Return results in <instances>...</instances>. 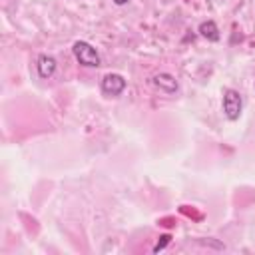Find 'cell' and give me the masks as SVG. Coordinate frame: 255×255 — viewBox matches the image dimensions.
Segmentation results:
<instances>
[{"mask_svg": "<svg viewBox=\"0 0 255 255\" xmlns=\"http://www.w3.org/2000/svg\"><path fill=\"white\" fill-rule=\"evenodd\" d=\"M76 60L82 64V66H88V68H98L100 66V54L96 52V48L84 40H78L72 48Z\"/></svg>", "mask_w": 255, "mask_h": 255, "instance_id": "6da1fadb", "label": "cell"}, {"mask_svg": "<svg viewBox=\"0 0 255 255\" xmlns=\"http://www.w3.org/2000/svg\"><path fill=\"white\" fill-rule=\"evenodd\" d=\"M241 108H243V100H241V94L237 90H225L223 92V114L227 120L235 122L239 120L241 116Z\"/></svg>", "mask_w": 255, "mask_h": 255, "instance_id": "7a4b0ae2", "label": "cell"}, {"mask_svg": "<svg viewBox=\"0 0 255 255\" xmlns=\"http://www.w3.org/2000/svg\"><path fill=\"white\" fill-rule=\"evenodd\" d=\"M102 90L108 96H120L126 90V78L120 74H106L102 78Z\"/></svg>", "mask_w": 255, "mask_h": 255, "instance_id": "3957f363", "label": "cell"}, {"mask_svg": "<svg viewBox=\"0 0 255 255\" xmlns=\"http://www.w3.org/2000/svg\"><path fill=\"white\" fill-rule=\"evenodd\" d=\"M151 82H153L155 88H159V90L165 92V94H175V92H177V80H175L171 74H167V72L155 74Z\"/></svg>", "mask_w": 255, "mask_h": 255, "instance_id": "277c9868", "label": "cell"}, {"mask_svg": "<svg viewBox=\"0 0 255 255\" xmlns=\"http://www.w3.org/2000/svg\"><path fill=\"white\" fill-rule=\"evenodd\" d=\"M36 68H38L40 78H52V76H54V72H56V60H54L52 56L42 54V56L38 58Z\"/></svg>", "mask_w": 255, "mask_h": 255, "instance_id": "5b68a950", "label": "cell"}, {"mask_svg": "<svg viewBox=\"0 0 255 255\" xmlns=\"http://www.w3.org/2000/svg\"><path fill=\"white\" fill-rule=\"evenodd\" d=\"M199 34L211 42H217L219 40V28L213 20H207V22H201L199 24Z\"/></svg>", "mask_w": 255, "mask_h": 255, "instance_id": "8992f818", "label": "cell"}, {"mask_svg": "<svg viewBox=\"0 0 255 255\" xmlns=\"http://www.w3.org/2000/svg\"><path fill=\"white\" fill-rule=\"evenodd\" d=\"M169 241H171V237H169V235H161V237H159V241L155 243L153 251H155V253H157V251H161V249H163V247H165V245H167Z\"/></svg>", "mask_w": 255, "mask_h": 255, "instance_id": "52a82bcc", "label": "cell"}, {"mask_svg": "<svg viewBox=\"0 0 255 255\" xmlns=\"http://www.w3.org/2000/svg\"><path fill=\"white\" fill-rule=\"evenodd\" d=\"M129 0H114V4H118V6H124V4H128Z\"/></svg>", "mask_w": 255, "mask_h": 255, "instance_id": "ba28073f", "label": "cell"}]
</instances>
